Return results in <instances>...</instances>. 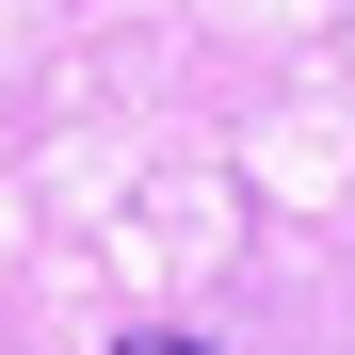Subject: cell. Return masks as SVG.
I'll return each mask as SVG.
<instances>
[{
    "label": "cell",
    "instance_id": "cell-1",
    "mask_svg": "<svg viewBox=\"0 0 355 355\" xmlns=\"http://www.w3.org/2000/svg\"><path fill=\"white\" fill-rule=\"evenodd\" d=\"M113 355H210L194 323H130V339H113Z\"/></svg>",
    "mask_w": 355,
    "mask_h": 355
}]
</instances>
